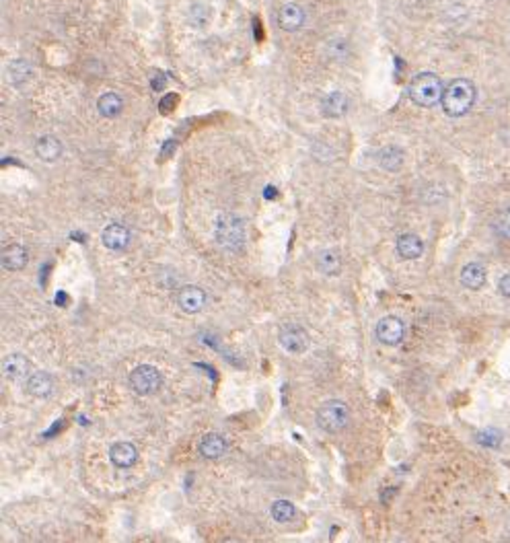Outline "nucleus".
I'll use <instances>...</instances> for the list:
<instances>
[{
	"mask_svg": "<svg viewBox=\"0 0 510 543\" xmlns=\"http://www.w3.org/2000/svg\"><path fill=\"white\" fill-rule=\"evenodd\" d=\"M475 97H477V91H475V85L471 80L454 78L445 87L441 103H443V110H445L447 116L461 118V116H465L473 107Z\"/></svg>",
	"mask_w": 510,
	"mask_h": 543,
	"instance_id": "1",
	"label": "nucleus"
},
{
	"mask_svg": "<svg viewBox=\"0 0 510 543\" xmlns=\"http://www.w3.org/2000/svg\"><path fill=\"white\" fill-rule=\"evenodd\" d=\"M214 241L219 243L221 249L230 251V253L243 251V247L247 243L245 221L241 216L232 214V212L221 214L214 223Z\"/></svg>",
	"mask_w": 510,
	"mask_h": 543,
	"instance_id": "2",
	"label": "nucleus"
},
{
	"mask_svg": "<svg viewBox=\"0 0 510 543\" xmlns=\"http://www.w3.org/2000/svg\"><path fill=\"white\" fill-rule=\"evenodd\" d=\"M409 99L420 105V107H434L436 103L443 101V80L434 74V72H420L411 78L409 87H407Z\"/></svg>",
	"mask_w": 510,
	"mask_h": 543,
	"instance_id": "3",
	"label": "nucleus"
},
{
	"mask_svg": "<svg viewBox=\"0 0 510 543\" xmlns=\"http://www.w3.org/2000/svg\"><path fill=\"white\" fill-rule=\"evenodd\" d=\"M315 422L323 432H341L350 424V408L341 399L323 402L315 414Z\"/></svg>",
	"mask_w": 510,
	"mask_h": 543,
	"instance_id": "4",
	"label": "nucleus"
},
{
	"mask_svg": "<svg viewBox=\"0 0 510 543\" xmlns=\"http://www.w3.org/2000/svg\"><path fill=\"white\" fill-rule=\"evenodd\" d=\"M163 377L157 366L153 364H140L130 372V387L138 395H153L161 389Z\"/></svg>",
	"mask_w": 510,
	"mask_h": 543,
	"instance_id": "5",
	"label": "nucleus"
},
{
	"mask_svg": "<svg viewBox=\"0 0 510 543\" xmlns=\"http://www.w3.org/2000/svg\"><path fill=\"white\" fill-rule=\"evenodd\" d=\"M278 342L286 352L290 354H303L307 352L311 338L307 334V329L298 323H284L278 331Z\"/></svg>",
	"mask_w": 510,
	"mask_h": 543,
	"instance_id": "6",
	"label": "nucleus"
},
{
	"mask_svg": "<svg viewBox=\"0 0 510 543\" xmlns=\"http://www.w3.org/2000/svg\"><path fill=\"white\" fill-rule=\"evenodd\" d=\"M375 334H377V340L385 346H397L403 342V336H405V323L396 317V315H389V317H383L377 327H375Z\"/></svg>",
	"mask_w": 510,
	"mask_h": 543,
	"instance_id": "7",
	"label": "nucleus"
},
{
	"mask_svg": "<svg viewBox=\"0 0 510 543\" xmlns=\"http://www.w3.org/2000/svg\"><path fill=\"white\" fill-rule=\"evenodd\" d=\"M177 304H179L181 311H185L189 315L200 313L206 304V293L200 286H194V284L181 286L179 293H177Z\"/></svg>",
	"mask_w": 510,
	"mask_h": 543,
	"instance_id": "8",
	"label": "nucleus"
},
{
	"mask_svg": "<svg viewBox=\"0 0 510 543\" xmlns=\"http://www.w3.org/2000/svg\"><path fill=\"white\" fill-rule=\"evenodd\" d=\"M25 389L31 397H37V399H46L54 393V379L52 374L44 372V370H35L27 377L25 381Z\"/></svg>",
	"mask_w": 510,
	"mask_h": 543,
	"instance_id": "9",
	"label": "nucleus"
},
{
	"mask_svg": "<svg viewBox=\"0 0 510 543\" xmlns=\"http://www.w3.org/2000/svg\"><path fill=\"white\" fill-rule=\"evenodd\" d=\"M101 243L110 251H124L130 245V231L121 223H110L101 233Z\"/></svg>",
	"mask_w": 510,
	"mask_h": 543,
	"instance_id": "10",
	"label": "nucleus"
},
{
	"mask_svg": "<svg viewBox=\"0 0 510 543\" xmlns=\"http://www.w3.org/2000/svg\"><path fill=\"white\" fill-rule=\"evenodd\" d=\"M110 459H112L115 467L128 469L138 461V449H136L134 442H128V440L115 442L114 447L110 449Z\"/></svg>",
	"mask_w": 510,
	"mask_h": 543,
	"instance_id": "11",
	"label": "nucleus"
},
{
	"mask_svg": "<svg viewBox=\"0 0 510 543\" xmlns=\"http://www.w3.org/2000/svg\"><path fill=\"white\" fill-rule=\"evenodd\" d=\"M27 249L19 243H10L2 249V255H0V261H2V268L8 270V272H19L27 266Z\"/></svg>",
	"mask_w": 510,
	"mask_h": 543,
	"instance_id": "12",
	"label": "nucleus"
},
{
	"mask_svg": "<svg viewBox=\"0 0 510 543\" xmlns=\"http://www.w3.org/2000/svg\"><path fill=\"white\" fill-rule=\"evenodd\" d=\"M198 449H200L202 457H206V459H221L228 451V440L219 432H210V434L202 436Z\"/></svg>",
	"mask_w": 510,
	"mask_h": 543,
	"instance_id": "13",
	"label": "nucleus"
},
{
	"mask_svg": "<svg viewBox=\"0 0 510 543\" xmlns=\"http://www.w3.org/2000/svg\"><path fill=\"white\" fill-rule=\"evenodd\" d=\"M278 23L284 31H296L305 23V10L296 2H286L278 10Z\"/></svg>",
	"mask_w": 510,
	"mask_h": 543,
	"instance_id": "14",
	"label": "nucleus"
},
{
	"mask_svg": "<svg viewBox=\"0 0 510 543\" xmlns=\"http://www.w3.org/2000/svg\"><path fill=\"white\" fill-rule=\"evenodd\" d=\"M4 377L10 381H21L31 374V361L23 354H10L2 362Z\"/></svg>",
	"mask_w": 510,
	"mask_h": 543,
	"instance_id": "15",
	"label": "nucleus"
},
{
	"mask_svg": "<svg viewBox=\"0 0 510 543\" xmlns=\"http://www.w3.org/2000/svg\"><path fill=\"white\" fill-rule=\"evenodd\" d=\"M396 249L401 259H418L424 253V241L414 233H405L397 239Z\"/></svg>",
	"mask_w": 510,
	"mask_h": 543,
	"instance_id": "16",
	"label": "nucleus"
},
{
	"mask_svg": "<svg viewBox=\"0 0 510 543\" xmlns=\"http://www.w3.org/2000/svg\"><path fill=\"white\" fill-rule=\"evenodd\" d=\"M461 284L469 291H479L486 284V268L477 261L467 264L461 270Z\"/></svg>",
	"mask_w": 510,
	"mask_h": 543,
	"instance_id": "17",
	"label": "nucleus"
},
{
	"mask_svg": "<svg viewBox=\"0 0 510 543\" xmlns=\"http://www.w3.org/2000/svg\"><path fill=\"white\" fill-rule=\"evenodd\" d=\"M35 155L46 161V163H54L60 159L62 155V142L58 140L56 136L48 134V136H42L37 142H35Z\"/></svg>",
	"mask_w": 510,
	"mask_h": 543,
	"instance_id": "18",
	"label": "nucleus"
},
{
	"mask_svg": "<svg viewBox=\"0 0 510 543\" xmlns=\"http://www.w3.org/2000/svg\"><path fill=\"white\" fill-rule=\"evenodd\" d=\"M348 110V97L340 93V91H334L330 93L323 101H321V112L325 118H341Z\"/></svg>",
	"mask_w": 510,
	"mask_h": 543,
	"instance_id": "19",
	"label": "nucleus"
},
{
	"mask_svg": "<svg viewBox=\"0 0 510 543\" xmlns=\"http://www.w3.org/2000/svg\"><path fill=\"white\" fill-rule=\"evenodd\" d=\"M121 110H124V99L117 95V93H103L101 97H99V101H97V112L103 116V118H110V120H114L117 118L119 114H121Z\"/></svg>",
	"mask_w": 510,
	"mask_h": 543,
	"instance_id": "20",
	"label": "nucleus"
},
{
	"mask_svg": "<svg viewBox=\"0 0 510 543\" xmlns=\"http://www.w3.org/2000/svg\"><path fill=\"white\" fill-rule=\"evenodd\" d=\"M33 76V66L27 60H15L8 66V80L12 87H23L31 80Z\"/></svg>",
	"mask_w": 510,
	"mask_h": 543,
	"instance_id": "21",
	"label": "nucleus"
},
{
	"mask_svg": "<svg viewBox=\"0 0 510 543\" xmlns=\"http://www.w3.org/2000/svg\"><path fill=\"white\" fill-rule=\"evenodd\" d=\"M317 270L325 276H338L341 272V257L338 251L325 249L317 255Z\"/></svg>",
	"mask_w": 510,
	"mask_h": 543,
	"instance_id": "22",
	"label": "nucleus"
},
{
	"mask_svg": "<svg viewBox=\"0 0 510 543\" xmlns=\"http://www.w3.org/2000/svg\"><path fill=\"white\" fill-rule=\"evenodd\" d=\"M379 163L387 171H397L403 165V150L399 146H385L379 153Z\"/></svg>",
	"mask_w": 510,
	"mask_h": 543,
	"instance_id": "23",
	"label": "nucleus"
},
{
	"mask_svg": "<svg viewBox=\"0 0 510 543\" xmlns=\"http://www.w3.org/2000/svg\"><path fill=\"white\" fill-rule=\"evenodd\" d=\"M272 512V519L276 523H292L296 519V506L290 502V500H276L270 508Z\"/></svg>",
	"mask_w": 510,
	"mask_h": 543,
	"instance_id": "24",
	"label": "nucleus"
},
{
	"mask_svg": "<svg viewBox=\"0 0 510 543\" xmlns=\"http://www.w3.org/2000/svg\"><path fill=\"white\" fill-rule=\"evenodd\" d=\"M492 231H494L498 237L510 239V206L509 208H504L502 212H498V216H496L494 223H492Z\"/></svg>",
	"mask_w": 510,
	"mask_h": 543,
	"instance_id": "25",
	"label": "nucleus"
},
{
	"mask_svg": "<svg viewBox=\"0 0 510 543\" xmlns=\"http://www.w3.org/2000/svg\"><path fill=\"white\" fill-rule=\"evenodd\" d=\"M477 442L484 447H498L502 442V434L498 430H484L477 434Z\"/></svg>",
	"mask_w": 510,
	"mask_h": 543,
	"instance_id": "26",
	"label": "nucleus"
},
{
	"mask_svg": "<svg viewBox=\"0 0 510 543\" xmlns=\"http://www.w3.org/2000/svg\"><path fill=\"white\" fill-rule=\"evenodd\" d=\"M328 54L330 56H334V58H346L348 56V46H346V42L343 40H332L330 44H328Z\"/></svg>",
	"mask_w": 510,
	"mask_h": 543,
	"instance_id": "27",
	"label": "nucleus"
},
{
	"mask_svg": "<svg viewBox=\"0 0 510 543\" xmlns=\"http://www.w3.org/2000/svg\"><path fill=\"white\" fill-rule=\"evenodd\" d=\"M498 288H500V293H502L504 297H509L510 299V274H504V276L500 278Z\"/></svg>",
	"mask_w": 510,
	"mask_h": 543,
	"instance_id": "28",
	"label": "nucleus"
},
{
	"mask_svg": "<svg viewBox=\"0 0 510 543\" xmlns=\"http://www.w3.org/2000/svg\"><path fill=\"white\" fill-rule=\"evenodd\" d=\"M175 99H177L175 95H167V97L161 101V112H165V114H167V112H171V110H173V103H175Z\"/></svg>",
	"mask_w": 510,
	"mask_h": 543,
	"instance_id": "29",
	"label": "nucleus"
},
{
	"mask_svg": "<svg viewBox=\"0 0 510 543\" xmlns=\"http://www.w3.org/2000/svg\"><path fill=\"white\" fill-rule=\"evenodd\" d=\"M266 198H274V187L272 185L266 187Z\"/></svg>",
	"mask_w": 510,
	"mask_h": 543,
	"instance_id": "30",
	"label": "nucleus"
}]
</instances>
